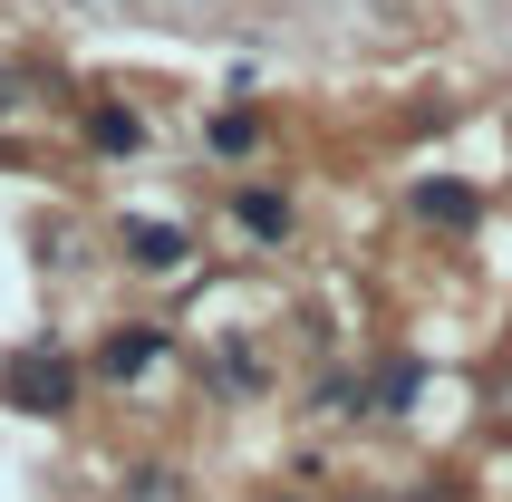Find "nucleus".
Returning a JSON list of instances; mask_svg holds the SVG:
<instances>
[{"instance_id": "f257e3e1", "label": "nucleus", "mask_w": 512, "mask_h": 502, "mask_svg": "<svg viewBox=\"0 0 512 502\" xmlns=\"http://www.w3.org/2000/svg\"><path fill=\"white\" fill-rule=\"evenodd\" d=\"M10 406H29V416H68L78 406V367L58 358V348H29V358H10Z\"/></svg>"}, {"instance_id": "f03ea898", "label": "nucleus", "mask_w": 512, "mask_h": 502, "mask_svg": "<svg viewBox=\"0 0 512 502\" xmlns=\"http://www.w3.org/2000/svg\"><path fill=\"white\" fill-rule=\"evenodd\" d=\"M406 203H416V223H435V232H474V223H484V194L455 184V174H426Z\"/></svg>"}, {"instance_id": "7ed1b4c3", "label": "nucleus", "mask_w": 512, "mask_h": 502, "mask_svg": "<svg viewBox=\"0 0 512 502\" xmlns=\"http://www.w3.org/2000/svg\"><path fill=\"white\" fill-rule=\"evenodd\" d=\"M155 358H165V329H126V338H116V348H107L97 367H107V377H145Z\"/></svg>"}, {"instance_id": "20e7f679", "label": "nucleus", "mask_w": 512, "mask_h": 502, "mask_svg": "<svg viewBox=\"0 0 512 502\" xmlns=\"http://www.w3.org/2000/svg\"><path fill=\"white\" fill-rule=\"evenodd\" d=\"M126 242H136V261H145V271H174V261H184V232H165V223H136Z\"/></svg>"}, {"instance_id": "39448f33", "label": "nucleus", "mask_w": 512, "mask_h": 502, "mask_svg": "<svg viewBox=\"0 0 512 502\" xmlns=\"http://www.w3.org/2000/svg\"><path fill=\"white\" fill-rule=\"evenodd\" d=\"M87 136L107 145V155H126V145H136V116H126V107H97V116H87Z\"/></svg>"}, {"instance_id": "423d86ee", "label": "nucleus", "mask_w": 512, "mask_h": 502, "mask_svg": "<svg viewBox=\"0 0 512 502\" xmlns=\"http://www.w3.org/2000/svg\"><path fill=\"white\" fill-rule=\"evenodd\" d=\"M406 396H416V367H377V406H387V416H406Z\"/></svg>"}, {"instance_id": "0eeeda50", "label": "nucleus", "mask_w": 512, "mask_h": 502, "mask_svg": "<svg viewBox=\"0 0 512 502\" xmlns=\"http://www.w3.org/2000/svg\"><path fill=\"white\" fill-rule=\"evenodd\" d=\"M232 213H242V223H252V232H281V223H290V213H281V194H242V203H232Z\"/></svg>"}]
</instances>
